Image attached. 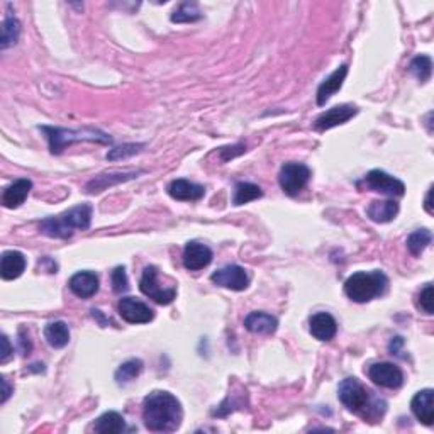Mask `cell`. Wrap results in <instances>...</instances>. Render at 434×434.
Instances as JSON below:
<instances>
[{
    "label": "cell",
    "instance_id": "e575fe53",
    "mask_svg": "<svg viewBox=\"0 0 434 434\" xmlns=\"http://www.w3.org/2000/svg\"><path fill=\"white\" fill-rule=\"evenodd\" d=\"M246 148L245 145H236V146H226V148H221L219 153L221 156H223V162H228V160L234 158V156L245 153Z\"/></svg>",
    "mask_w": 434,
    "mask_h": 434
},
{
    "label": "cell",
    "instance_id": "8d00e7d4",
    "mask_svg": "<svg viewBox=\"0 0 434 434\" xmlns=\"http://www.w3.org/2000/svg\"><path fill=\"white\" fill-rule=\"evenodd\" d=\"M9 397H11V385L6 377H2V404H6Z\"/></svg>",
    "mask_w": 434,
    "mask_h": 434
},
{
    "label": "cell",
    "instance_id": "836d02e7",
    "mask_svg": "<svg viewBox=\"0 0 434 434\" xmlns=\"http://www.w3.org/2000/svg\"><path fill=\"white\" fill-rule=\"evenodd\" d=\"M418 307L426 314H433V284H426L418 294Z\"/></svg>",
    "mask_w": 434,
    "mask_h": 434
},
{
    "label": "cell",
    "instance_id": "ba28073f",
    "mask_svg": "<svg viewBox=\"0 0 434 434\" xmlns=\"http://www.w3.org/2000/svg\"><path fill=\"white\" fill-rule=\"evenodd\" d=\"M363 182L365 185H367V189L373 190V192L390 195V197H402V195L406 194L404 182L396 179V177L389 175V173L384 170H372L370 173H367Z\"/></svg>",
    "mask_w": 434,
    "mask_h": 434
},
{
    "label": "cell",
    "instance_id": "cb8c5ba5",
    "mask_svg": "<svg viewBox=\"0 0 434 434\" xmlns=\"http://www.w3.org/2000/svg\"><path fill=\"white\" fill-rule=\"evenodd\" d=\"M45 338L51 348L62 350L70 343V329L63 321H55L45 328Z\"/></svg>",
    "mask_w": 434,
    "mask_h": 434
},
{
    "label": "cell",
    "instance_id": "4fadbf2b",
    "mask_svg": "<svg viewBox=\"0 0 434 434\" xmlns=\"http://www.w3.org/2000/svg\"><path fill=\"white\" fill-rule=\"evenodd\" d=\"M212 258H214V255H212V250L209 246L202 245V243L199 241L187 243L184 250V265L187 270L190 272L202 270V268L209 267Z\"/></svg>",
    "mask_w": 434,
    "mask_h": 434
},
{
    "label": "cell",
    "instance_id": "44dd1931",
    "mask_svg": "<svg viewBox=\"0 0 434 434\" xmlns=\"http://www.w3.org/2000/svg\"><path fill=\"white\" fill-rule=\"evenodd\" d=\"M141 172H112V173H102V175L95 177L94 180H90L89 184H87V190H89V194H99L102 192V190H106L107 187L117 185L121 184V182H128L136 179L138 175H140Z\"/></svg>",
    "mask_w": 434,
    "mask_h": 434
},
{
    "label": "cell",
    "instance_id": "f1b7e54d",
    "mask_svg": "<svg viewBox=\"0 0 434 434\" xmlns=\"http://www.w3.org/2000/svg\"><path fill=\"white\" fill-rule=\"evenodd\" d=\"M201 19H202V12L195 2H184L172 14V23H177V24L195 23V21H201Z\"/></svg>",
    "mask_w": 434,
    "mask_h": 434
},
{
    "label": "cell",
    "instance_id": "5bb4252c",
    "mask_svg": "<svg viewBox=\"0 0 434 434\" xmlns=\"http://www.w3.org/2000/svg\"><path fill=\"white\" fill-rule=\"evenodd\" d=\"M68 287L77 297L90 299L99 292V277L94 272H78L68 282Z\"/></svg>",
    "mask_w": 434,
    "mask_h": 434
},
{
    "label": "cell",
    "instance_id": "7a4b0ae2",
    "mask_svg": "<svg viewBox=\"0 0 434 434\" xmlns=\"http://www.w3.org/2000/svg\"><path fill=\"white\" fill-rule=\"evenodd\" d=\"M92 223V206L90 204H80L62 216L48 217L39 224V231L50 238L67 240L72 238L75 231H87Z\"/></svg>",
    "mask_w": 434,
    "mask_h": 434
},
{
    "label": "cell",
    "instance_id": "e0dca14e",
    "mask_svg": "<svg viewBox=\"0 0 434 434\" xmlns=\"http://www.w3.org/2000/svg\"><path fill=\"white\" fill-rule=\"evenodd\" d=\"M311 334L319 341H331L338 333L336 319L328 312H318L309 321Z\"/></svg>",
    "mask_w": 434,
    "mask_h": 434
},
{
    "label": "cell",
    "instance_id": "d590c367",
    "mask_svg": "<svg viewBox=\"0 0 434 434\" xmlns=\"http://www.w3.org/2000/svg\"><path fill=\"white\" fill-rule=\"evenodd\" d=\"M0 343H2V351H0V363H6L7 360L12 357V346H11V343H9L7 336H2Z\"/></svg>",
    "mask_w": 434,
    "mask_h": 434
},
{
    "label": "cell",
    "instance_id": "83f0119b",
    "mask_svg": "<svg viewBox=\"0 0 434 434\" xmlns=\"http://www.w3.org/2000/svg\"><path fill=\"white\" fill-rule=\"evenodd\" d=\"M143 368H145V365H143L141 360H129V362L123 363L119 368H117L116 382L119 385L129 384V382H133L134 379H138V377L141 375Z\"/></svg>",
    "mask_w": 434,
    "mask_h": 434
},
{
    "label": "cell",
    "instance_id": "ffe728a7",
    "mask_svg": "<svg viewBox=\"0 0 434 434\" xmlns=\"http://www.w3.org/2000/svg\"><path fill=\"white\" fill-rule=\"evenodd\" d=\"M346 75H348V65H341L336 72L326 78L318 89V106H324L341 89Z\"/></svg>",
    "mask_w": 434,
    "mask_h": 434
},
{
    "label": "cell",
    "instance_id": "9c48e42d",
    "mask_svg": "<svg viewBox=\"0 0 434 434\" xmlns=\"http://www.w3.org/2000/svg\"><path fill=\"white\" fill-rule=\"evenodd\" d=\"M368 379L384 389H399L404 384V373L394 363H375L368 368Z\"/></svg>",
    "mask_w": 434,
    "mask_h": 434
},
{
    "label": "cell",
    "instance_id": "2e32d148",
    "mask_svg": "<svg viewBox=\"0 0 434 434\" xmlns=\"http://www.w3.org/2000/svg\"><path fill=\"white\" fill-rule=\"evenodd\" d=\"M168 194H170L172 199L182 202H195L201 201V199L206 195V189L202 185L192 184V182L179 179L173 180L170 185H168Z\"/></svg>",
    "mask_w": 434,
    "mask_h": 434
},
{
    "label": "cell",
    "instance_id": "277c9868",
    "mask_svg": "<svg viewBox=\"0 0 434 434\" xmlns=\"http://www.w3.org/2000/svg\"><path fill=\"white\" fill-rule=\"evenodd\" d=\"M389 289V279L384 272H358L353 273L345 284V294L353 302L365 304L382 297Z\"/></svg>",
    "mask_w": 434,
    "mask_h": 434
},
{
    "label": "cell",
    "instance_id": "4dcf8cb0",
    "mask_svg": "<svg viewBox=\"0 0 434 434\" xmlns=\"http://www.w3.org/2000/svg\"><path fill=\"white\" fill-rule=\"evenodd\" d=\"M409 73L418 78L421 84L428 82L429 78H431V73H433L431 58H429L428 55L416 56V58L412 60L411 65H409Z\"/></svg>",
    "mask_w": 434,
    "mask_h": 434
},
{
    "label": "cell",
    "instance_id": "74e56055",
    "mask_svg": "<svg viewBox=\"0 0 434 434\" xmlns=\"http://www.w3.org/2000/svg\"><path fill=\"white\" fill-rule=\"evenodd\" d=\"M431 195H433V187L429 189V192L426 195V204H424V209H426L428 214H433V206H431Z\"/></svg>",
    "mask_w": 434,
    "mask_h": 434
},
{
    "label": "cell",
    "instance_id": "f546056e",
    "mask_svg": "<svg viewBox=\"0 0 434 434\" xmlns=\"http://www.w3.org/2000/svg\"><path fill=\"white\" fill-rule=\"evenodd\" d=\"M433 241V233L429 229H418L407 238V250L411 251V255L419 256L424 250L431 245Z\"/></svg>",
    "mask_w": 434,
    "mask_h": 434
},
{
    "label": "cell",
    "instance_id": "7402d4cb",
    "mask_svg": "<svg viewBox=\"0 0 434 434\" xmlns=\"http://www.w3.org/2000/svg\"><path fill=\"white\" fill-rule=\"evenodd\" d=\"M245 328L253 334H273L279 328V321L267 312H251L245 319Z\"/></svg>",
    "mask_w": 434,
    "mask_h": 434
},
{
    "label": "cell",
    "instance_id": "7c38bea8",
    "mask_svg": "<svg viewBox=\"0 0 434 434\" xmlns=\"http://www.w3.org/2000/svg\"><path fill=\"white\" fill-rule=\"evenodd\" d=\"M357 114H358V108L355 106H348V104L336 106V107L329 108V111L324 112V114H321L318 119L314 121V129L319 133H324V131H328V129L336 128V126L348 123V121L353 119Z\"/></svg>",
    "mask_w": 434,
    "mask_h": 434
},
{
    "label": "cell",
    "instance_id": "4316f807",
    "mask_svg": "<svg viewBox=\"0 0 434 434\" xmlns=\"http://www.w3.org/2000/svg\"><path fill=\"white\" fill-rule=\"evenodd\" d=\"M21 36V24L16 17L7 16L2 24V39H0V48L7 50V48L14 46L19 41Z\"/></svg>",
    "mask_w": 434,
    "mask_h": 434
},
{
    "label": "cell",
    "instance_id": "d6a6232c",
    "mask_svg": "<svg viewBox=\"0 0 434 434\" xmlns=\"http://www.w3.org/2000/svg\"><path fill=\"white\" fill-rule=\"evenodd\" d=\"M112 290L117 295H123L124 292L129 290V280H128V273H126L124 267H117L114 272H112Z\"/></svg>",
    "mask_w": 434,
    "mask_h": 434
},
{
    "label": "cell",
    "instance_id": "3957f363",
    "mask_svg": "<svg viewBox=\"0 0 434 434\" xmlns=\"http://www.w3.org/2000/svg\"><path fill=\"white\" fill-rule=\"evenodd\" d=\"M338 397H340V401L345 404L351 412L362 416L365 419L372 418V416L382 418L385 412V402L377 399V401L372 404L370 390L363 387V385L360 384V380L355 379V377H350V379H345L341 382L340 389H338Z\"/></svg>",
    "mask_w": 434,
    "mask_h": 434
},
{
    "label": "cell",
    "instance_id": "30bf717a",
    "mask_svg": "<svg viewBox=\"0 0 434 434\" xmlns=\"http://www.w3.org/2000/svg\"><path fill=\"white\" fill-rule=\"evenodd\" d=\"M211 280L214 282L216 285H219V287L236 290V292L245 290L250 285L248 273H246L245 268L238 267V265H228V267L214 272Z\"/></svg>",
    "mask_w": 434,
    "mask_h": 434
},
{
    "label": "cell",
    "instance_id": "ac0fdd59",
    "mask_svg": "<svg viewBox=\"0 0 434 434\" xmlns=\"http://www.w3.org/2000/svg\"><path fill=\"white\" fill-rule=\"evenodd\" d=\"M33 189V182L28 179H19L14 184H11L4 190L2 195V204L7 209H17L19 206H23L26 199H28L29 192Z\"/></svg>",
    "mask_w": 434,
    "mask_h": 434
},
{
    "label": "cell",
    "instance_id": "484cf974",
    "mask_svg": "<svg viewBox=\"0 0 434 434\" xmlns=\"http://www.w3.org/2000/svg\"><path fill=\"white\" fill-rule=\"evenodd\" d=\"M260 197H263V190L258 185L248 184V182H240V184L234 187L233 204L234 206H243V204L256 201Z\"/></svg>",
    "mask_w": 434,
    "mask_h": 434
},
{
    "label": "cell",
    "instance_id": "d4e9b609",
    "mask_svg": "<svg viewBox=\"0 0 434 434\" xmlns=\"http://www.w3.org/2000/svg\"><path fill=\"white\" fill-rule=\"evenodd\" d=\"M95 433L101 434H119L126 431V421L119 412L108 411L106 414H102L101 418L95 421L94 426Z\"/></svg>",
    "mask_w": 434,
    "mask_h": 434
},
{
    "label": "cell",
    "instance_id": "603a6c76",
    "mask_svg": "<svg viewBox=\"0 0 434 434\" xmlns=\"http://www.w3.org/2000/svg\"><path fill=\"white\" fill-rule=\"evenodd\" d=\"M399 214V204L396 201H373L367 209V216L373 223L385 224L396 219Z\"/></svg>",
    "mask_w": 434,
    "mask_h": 434
},
{
    "label": "cell",
    "instance_id": "d6986e66",
    "mask_svg": "<svg viewBox=\"0 0 434 434\" xmlns=\"http://www.w3.org/2000/svg\"><path fill=\"white\" fill-rule=\"evenodd\" d=\"M26 270V258L21 251H4L0 260V275L4 280L19 279Z\"/></svg>",
    "mask_w": 434,
    "mask_h": 434
},
{
    "label": "cell",
    "instance_id": "5b68a950",
    "mask_svg": "<svg viewBox=\"0 0 434 434\" xmlns=\"http://www.w3.org/2000/svg\"><path fill=\"white\" fill-rule=\"evenodd\" d=\"M43 133L46 134L48 141H50V151L53 155H62L67 146L72 143L80 141H92L101 143V145H108L112 143V138L107 136L106 133L97 131V129H63V128H50V126H43Z\"/></svg>",
    "mask_w": 434,
    "mask_h": 434
},
{
    "label": "cell",
    "instance_id": "6da1fadb",
    "mask_svg": "<svg viewBox=\"0 0 434 434\" xmlns=\"http://www.w3.org/2000/svg\"><path fill=\"white\" fill-rule=\"evenodd\" d=\"M180 401L170 392L155 390L145 399L143 404V419L145 426L155 433H172L177 431L182 424Z\"/></svg>",
    "mask_w": 434,
    "mask_h": 434
},
{
    "label": "cell",
    "instance_id": "9a60e30c",
    "mask_svg": "<svg viewBox=\"0 0 434 434\" xmlns=\"http://www.w3.org/2000/svg\"><path fill=\"white\" fill-rule=\"evenodd\" d=\"M434 392L433 389H424L414 396L411 402V409L414 416L426 426H431L434 423V404H433Z\"/></svg>",
    "mask_w": 434,
    "mask_h": 434
},
{
    "label": "cell",
    "instance_id": "8fae6325",
    "mask_svg": "<svg viewBox=\"0 0 434 434\" xmlns=\"http://www.w3.org/2000/svg\"><path fill=\"white\" fill-rule=\"evenodd\" d=\"M117 309H119L121 318L129 324H146L151 323L155 318L153 309H150L145 302L138 301L134 297L121 299Z\"/></svg>",
    "mask_w": 434,
    "mask_h": 434
},
{
    "label": "cell",
    "instance_id": "1f68e13d",
    "mask_svg": "<svg viewBox=\"0 0 434 434\" xmlns=\"http://www.w3.org/2000/svg\"><path fill=\"white\" fill-rule=\"evenodd\" d=\"M143 148H145V145H123L112 148V150L107 153V160L108 162H117V160L129 158V156L140 153Z\"/></svg>",
    "mask_w": 434,
    "mask_h": 434
},
{
    "label": "cell",
    "instance_id": "8992f818",
    "mask_svg": "<svg viewBox=\"0 0 434 434\" xmlns=\"http://www.w3.org/2000/svg\"><path fill=\"white\" fill-rule=\"evenodd\" d=\"M311 180V168L304 163H285L282 167L279 182L282 190L290 197H295Z\"/></svg>",
    "mask_w": 434,
    "mask_h": 434
},
{
    "label": "cell",
    "instance_id": "52a82bcc",
    "mask_svg": "<svg viewBox=\"0 0 434 434\" xmlns=\"http://www.w3.org/2000/svg\"><path fill=\"white\" fill-rule=\"evenodd\" d=\"M140 289H141V292L146 295V297H150L151 301L160 304V306H168V304H172L177 297V289L175 287H170V289L160 287V285H158V268L153 267V265L146 267L145 272H143V277H141V282H140Z\"/></svg>",
    "mask_w": 434,
    "mask_h": 434
}]
</instances>
